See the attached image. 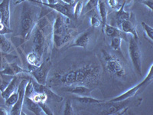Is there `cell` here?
I'll list each match as a JSON object with an SVG mask.
<instances>
[{
    "label": "cell",
    "mask_w": 153,
    "mask_h": 115,
    "mask_svg": "<svg viewBox=\"0 0 153 115\" xmlns=\"http://www.w3.org/2000/svg\"><path fill=\"white\" fill-rule=\"evenodd\" d=\"M102 75L100 65L88 63L71 68L68 71H60L50 79L51 85L69 86L82 84L91 87L99 84Z\"/></svg>",
    "instance_id": "cell-1"
},
{
    "label": "cell",
    "mask_w": 153,
    "mask_h": 115,
    "mask_svg": "<svg viewBox=\"0 0 153 115\" xmlns=\"http://www.w3.org/2000/svg\"><path fill=\"white\" fill-rule=\"evenodd\" d=\"M51 19L52 14L51 15L50 12L41 16L31 35L32 51L39 56L42 61L45 55H48L51 43L52 42V26L54 19L53 20Z\"/></svg>",
    "instance_id": "cell-2"
},
{
    "label": "cell",
    "mask_w": 153,
    "mask_h": 115,
    "mask_svg": "<svg viewBox=\"0 0 153 115\" xmlns=\"http://www.w3.org/2000/svg\"><path fill=\"white\" fill-rule=\"evenodd\" d=\"M42 7L38 4L28 2H23L20 17V25L17 36L21 38L23 44L30 38L31 32L35 28L37 22L41 17Z\"/></svg>",
    "instance_id": "cell-3"
},
{
    "label": "cell",
    "mask_w": 153,
    "mask_h": 115,
    "mask_svg": "<svg viewBox=\"0 0 153 115\" xmlns=\"http://www.w3.org/2000/svg\"><path fill=\"white\" fill-rule=\"evenodd\" d=\"M70 19L60 13L54 17L52 26V42L54 47L60 49L71 40L74 36L73 29L68 27Z\"/></svg>",
    "instance_id": "cell-4"
},
{
    "label": "cell",
    "mask_w": 153,
    "mask_h": 115,
    "mask_svg": "<svg viewBox=\"0 0 153 115\" xmlns=\"http://www.w3.org/2000/svg\"><path fill=\"white\" fill-rule=\"evenodd\" d=\"M101 53H102L105 71L115 78H124L126 75L125 67L118 58L116 57L112 53L108 52L107 51L104 49L101 51Z\"/></svg>",
    "instance_id": "cell-5"
},
{
    "label": "cell",
    "mask_w": 153,
    "mask_h": 115,
    "mask_svg": "<svg viewBox=\"0 0 153 115\" xmlns=\"http://www.w3.org/2000/svg\"><path fill=\"white\" fill-rule=\"evenodd\" d=\"M141 102L142 99L136 101V102H133L131 101V98L120 101H105L103 103H101L105 106V108L101 112V114H123L129 110L130 105H136L139 106Z\"/></svg>",
    "instance_id": "cell-6"
},
{
    "label": "cell",
    "mask_w": 153,
    "mask_h": 115,
    "mask_svg": "<svg viewBox=\"0 0 153 115\" xmlns=\"http://www.w3.org/2000/svg\"><path fill=\"white\" fill-rule=\"evenodd\" d=\"M129 54L134 69L139 75H142V53L139 48L138 39L132 36L129 38Z\"/></svg>",
    "instance_id": "cell-7"
},
{
    "label": "cell",
    "mask_w": 153,
    "mask_h": 115,
    "mask_svg": "<svg viewBox=\"0 0 153 115\" xmlns=\"http://www.w3.org/2000/svg\"><path fill=\"white\" fill-rule=\"evenodd\" d=\"M51 67H52V63L51 61L50 58H47L46 59L43 60L39 66L34 67L30 71L29 74L39 84L45 85L47 84L48 76Z\"/></svg>",
    "instance_id": "cell-8"
},
{
    "label": "cell",
    "mask_w": 153,
    "mask_h": 115,
    "mask_svg": "<svg viewBox=\"0 0 153 115\" xmlns=\"http://www.w3.org/2000/svg\"><path fill=\"white\" fill-rule=\"evenodd\" d=\"M152 66L153 65H151V66L149 68L148 74L146 75V78L143 80V81L140 82L139 84H136V86L132 87V88L129 89L128 91H126V92L123 93L122 94L117 96L116 98H113V99L110 100L108 101H123V100L129 99V98H133L134 96L136 95L138 93V91L140 90L141 87H143V86H147L148 84H149L152 81Z\"/></svg>",
    "instance_id": "cell-9"
},
{
    "label": "cell",
    "mask_w": 153,
    "mask_h": 115,
    "mask_svg": "<svg viewBox=\"0 0 153 115\" xmlns=\"http://www.w3.org/2000/svg\"><path fill=\"white\" fill-rule=\"evenodd\" d=\"M28 76H25V78L22 79L20 81V83L18 87V92H19V98H18L17 102L16 105H13L11 109V112L9 114L11 115H25L24 112H22V108L24 105V99H25V85L28 81Z\"/></svg>",
    "instance_id": "cell-10"
},
{
    "label": "cell",
    "mask_w": 153,
    "mask_h": 115,
    "mask_svg": "<svg viewBox=\"0 0 153 115\" xmlns=\"http://www.w3.org/2000/svg\"><path fill=\"white\" fill-rule=\"evenodd\" d=\"M41 5L50 8V9L57 12V13H60L65 17L68 18V19H74V5H67L62 2H58L55 4H48L43 2Z\"/></svg>",
    "instance_id": "cell-11"
},
{
    "label": "cell",
    "mask_w": 153,
    "mask_h": 115,
    "mask_svg": "<svg viewBox=\"0 0 153 115\" xmlns=\"http://www.w3.org/2000/svg\"><path fill=\"white\" fill-rule=\"evenodd\" d=\"M32 83H33L35 91H36V92L45 93L47 95V98L48 101H54V102H57V103H60V102H61L63 101V97H61V96L58 95L55 92H54L46 84L44 85V84H39L33 78H32Z\"/></svg>",
    "instance_id": "cell-12"
},
{
    "label": "cell",
    "mask_w": 153,
    "mask_h": 115,
    "mask_svg": "<svg viewBox=\"0 0 153 115\" xmlns=\"http://www.w3.org/2000/svg\"><path fill=\"white\" fill-rule=\"evenodd\" d=\"M120 28L126 33L131 35V36L136 39H139V34L136 29V16L132 12H131V16L129 19H126L121 23Z\"/></svg>",
    "instance_id": "cell-13"
},
{
    "label": "cell",
    "mask_w": 153,
    "mask_h": 115,
    "mask_svg": "<svg viewBox=\"0 0 153 115\" xmlns=\"http://www.w3.org/2000/svg\"><path fill=\"white\" fill-rule=\"evenodd\" d=\"M126 4V0H124L123 3L121 5L120 9H117L116 12H113V13L111 14V17L113 22V24H112V25H113V26H116L120 28L121 23L130 18L131 12H127L125 10Z\"/></svg>",
    "instance_id": "cell-14"
},
{
    "label": "cell",
    "mask_w": 153,
    "mask_h": 115,
    "mask_svg": "<svg viewBox=\"0 0 153 115\" xmlns=\"http://www.w3.org/2000/svg\"><path fill=\"white\" fill-rule=\"evenodd\" d=\"M60 90L65 91V92H69L76 94L77 96H91V92L92 91V89L91 87L82 85V84L62 86Z\"/></svg>",
    "instance_id": "cell-15"
},
{
    "label": "cell",
    "mask_w": 153,
    "mask_h": 115,
    "mask_svg": "<svg viewBox=\"0 0 153 115\" xmlns=\"http://www.w3.org/2000/svg\"><path fill=\"white\" fill-rule=\"evenodd\" d=\"M3 69L2 71H0V74L4 75H7V76H16L19 74L21 73H25L29 74L30 70L25 69V68H22L19 66L17 63H7L5 66L2 67Z\"/></svg>",
    "instance_id": "cell-16"
},
{
    "label": "cell",
    "mask_w": 153,
    "mask_h": 115,
    "mask_svg": "<svg viewBox=\"0 0 153 115\" xmlns=\"http://www.w3.org/2000/svg\"><path fill=\"white\" fill-rule=\"evenodd\" d=\"M91 30H87V31H84V32L80 33V35H77V36L74 38V40L73 41L71 45L68 48L79 47L86 49L88 47L90 42H91Z\"/></svg>",
    "instance_id": "cell-17"
},
{
    "label": "cell",
    "mask_w": 153,
    "mask_h": 115,
    "mask_svg": "<svg viewBox=\"0 0 153 115\" xmlns=\"http://www.w3.org/2000/svg\"><path fill=\"white\" fill-rule=\"evenodd\" d=\"M10 1L2 0L0 2V22L10 28Z\"/></svg>",
    "instance_id": "cell-18"
},
{
    "label": "cell",
    "mask_w": 153,
    "mask_h": 115,
    "mask_svg": "<svg viewBox=\"0 0 153 115\" xmlns=\"http://www.w3.org/2000/svg\"><path fill=\"white\" fill-rule=\"evenodd\" d=\"M103 31L106 34V36L110 37V38H113V37H119L121 38L123 40L126 41L128 42L129 41V34L126 33L120 29V28H117L116 26H113L112 25L106 24L105 25L104 28H103Z\"/></svg>",
    "instance_id": "cell-19"
},
{
    "label": "cell",
    "mask_w": 153,
    "mask_h": 115,
    "mask_svg": "<svg viewBox=\"0 0 153 115\" xmlns=\"http://www.w3.org/2000/svg\"><path fill=\"white\" fill-rule=\"evenodd\" d=\"M19 79H20V78L18 77L17 75L12 77L11 81H9V84H8V85L5 88V90L2 92H1V95H2V97L4 99L6 100L9 98V96L10 94H12L14 91H17L19 84L20 83Z\"/></svg>",
    "instance_id": "cell-20"
},
{
    "label": "cell",
    "mask_w": 153,
    "mask_h": 115,
    "mask_svg": "<svg viewBox=\"0 0 153 115\" xmlns=\"http://www.w3.org/2000/svg\"><path fill=\"white\" fill-rule=\"evenodd\" d=\"M97 8L99 9L100 16L101 22H102V29L103 30L105 25L107 24V18L109 14H108V9L107 4L104 0H99L98 2Z\"/></svg>",
    "instance_id": "cell-21"
},
{
    "label": "cell",
    "mask_w": 153,
    "mask_h": 115,
    "mask_svg": "<svg viewBox=\"0 0 153 115\" xmlns=\"http://www.w3.org/2000/svg\"><path fill=\"white\" fill-rule=\"evenodd\" d=\"M24 105L26 107L27 109L30 111H31L34 114L36 115H41L42 114L43 111H42V108H41L40 105L34 102L30 98H27V97H25L24 99Z\"/></svg>",
    "instance_id": "cell-22"
},
{
    "label": "cell",
    "mask_w": 153,
    "mask_h": 115,
    "mask_svg": "<svg viewBox=\"0 0 153 115\" xmlns=\"http://www.w3.org/2000/svg\"><path fill=\"white\" fill-rule=\"evenodd\" d=\"M76 101L82 105H100L101 103L105 102L104 100L97 99L91 97V96H75L74 98Z\"/></svg>",
    "instance_id": "cell-23"
},
{
    "label": "cell",
    "mask_w": 153,
    "mask_h": 115,
    "mask_svg": "<svg viewBox=\"0 0 153 115\" xmlns=\"http://www.w3.org/2000/svg\"><path fill=\"white\" fill-rule=\"evenodd\" d=\"M12 42L5 38V35L0 34V50L5 53H9L13 50Z\"/></svg>",
    "instance_id": "cell-24"
},
{
    "label": "cell",
    "mask_w": 153,
    "mask_h": 115,
    "mask_svg": "<svg viewBox=\"0 0 153 115\" xmlns=\"http://www.w3.org/2000/svg\"><path fill=\"white\" fill-rule=\"evenodd\" d=\"M26 60L30 66L31 67H38L42 64V60L41 59L39 56L36 53L32 51L30 53H28V55L26 56Z\"/></svg>",
    "instance_id": "cell-25"
},
{
    "label": "cell",
    "mask_w": 153,
    "mask_h": 115,
    "mask_svg": "<svg viewBox=\"0 0 153 115\" xmlns=\"http://www.w3.org/2000/svg\"><path fill=\"white\" fill-rule=\"evenodd\" d=\"M142 27L143 28V31H144V35L147 39L150 42V43L152 45L153 44V28L149 25L148 24H146L145 22H142L141 23Z\"/></svg>",
    "instance_id": "cell-26"
},
{
    "label": "cell",
    "mask_w": 153,
    "mask_h": 115,
    "mask_svg": "<svg viewBox=\"0 0 153 115\" xmlns=\"http://www.w3.org/2000/svg\"><path fill=\"white\" fill-rule=\"evenodd\" d=\"M32 101L34 102L37 104H42V103H45L46 101H48V98H47V95H46L45 93H42V92H35L32 94V95L30 97Z\"/></svg>",
    "instance_id": "cell-27"
},
{
    "label": "cell",
    "mask_w": 153,
    "mask_h": 115,
    "mask_svg": "<svg viewBox=\"0 0 153 115\" xmlns=\"http://www.w3.org/2000/svg\"><path fill=\"white\" fill-rule=\"evenodd\" d=\"M84 0H77V2L74 4V19H78L84 9Z\"/></svg>",
    "instance_id": "cell-28"
},
{
    "label": "cell",
    "mask_w": 153,
    "mask_h": 115,
    "mask_svg": "<svg viewBox=\"0 0 153 115\" xmlns=\"http://www.w3.org/2000/svg\"><path fill=\"white\" fill-rule=\"evenodd\" d=\"M98 2H99V0H88L87 4L84 5L83 12L86 14V13H88V12L95 10V9L97 8Z\"/></svg>",
    "instance_id": "cell-29"
},
{
    "label": "cell",
    "mask_w": 153,
    "mask_h": 115,
    "mask_svg": "<svg viewBox=\"0 0 153 115\" xmlns=\"http://www.w3.org/2000/svg\"><path fill=\"white\" fill-rule=\"evenodd\" d=\"M18 98H19V92L17 91H14L12 94L9 96V98L5 100V106L8 107V108H12L13 105H16V103L17 102Z\"/></svg>",
    "instance_id": "cell-30"
},
{
    "label": "cell",
    "mask_w": 153,
    "mask_h": 115,
    "mask_svg": "<svg viewBox=\"0 0 153 115\" xmlns=\"http://www.w3.org/2000/svg\"><path fill=\"white\" fill-rule=\"evenodd\" d=\"M34 92H35V88H34L33 83H32V78L28 77V81H27L25 88V97L30 98Z\"/></svg>",
    "instance_id": "cell-31"
},
{
    "label": "cell",
    "mask_w": 153,
    "mask_h": 115,
    "mask_svg": "<svg viewBox=\"0 0 153 115\" xmlns=\"http://www.w3.org/2000/svg\"><path fill=\"white\" fill-rule=\"evenodd\" d=\"M123 39L119 37H113L112 38L110 42V47L113 50L120 52L121 51V46H122Z\"/></svg>",
    "instance_id": "cell-32"
},
{
    "label": "cell",
    "mask_w": 153,
    "mask_h": 115,
    "mask_svg": "<svg viewBox=\"0 0 153 115\" xmlns=\"http://www.w3.org/2000/svg\"><path fill=\"white\" fill-rule=\"evenodd\" d=\"M12 77L0 74V91L1 92H2L5 90V88L8 85Z\"/></svg>",
    "instance_id": "cell-33"
},
{
    "label": "cell",
    "mask_w": 153,
    "mask_h": 115,
    "mask_svg": "<svg viewBox=\"0 0 153 115\" xmlns=\"http://www.w3.org/2000/svg\"><path fill=\"white\" fill-rule=\"evenodd\" d=\"M63 114L65 115L74 114V108L73 106H72L71 100H68V101L65 102V108H64V112H63Z\"/></svg>",
    "instance_id": "cell-34"
},
{
    "label": "cell",
    "mask_w": 153,
    "mask_h": 115,
    "mask_svg": "<svg viewBox=\"0 0 153 115\" xmlns=\"http://www.w3.org/2000/svg\"><path fill=\"white\" fill-rule=\"evenodd\" d=\"M90 19H91V25L92 28H98L102 25L101 19L98 17L97 14H93L90 17Z\"/></svg>",
    "instance_id": "cell-35"
},
{
    "label": "cell",
    "mask_w": 153,
    "mask_h": 115,
    "mask_svg": "<svg viewBox=\"0 0 153 115\" xmlns=\"http://www.w3.org/2000/svg\"><path fill=\"white\" fill-rule=\"evenodd\" d=\"M38 105H40L41 108H42V111H43V113L45 114L46 115H54V112L52 111V110L50 108H49L48 105L45 103H42V104H38Z\"/></svg>",
    "instance_id": "cell-36"
},
{
    "label": "cell",
    "mask_w": 153,
    "mask_h": 115,
    "mask_svg": "<svg viewBox=\"0 0 153 115\" xmlns=\"http://www.w3.org/2000/svg\"><path fill=\"white\" fill-rule=\"evenodd\" d=\"M106 4L112 9H117V10L120 9V6H121V5L120 4V2H119V0H107Z\"/></svg>",
    "instance_id": "cell-37"
},
{
    "label": "cell",
    "mask_w": 153,
    "mask_h": 115,
    "mask_svg": "<svg viewBox=\"0 0 153 115\" xmlns=\"http://www.w3.org/2000/svg\"><path fill=\"white\" fill-rule=\"evenodd\" d=\"M12 30L10 28H8L6 25L3 24V23L0 22V34L2 35H5V34L12 33Z\"/></svg>",
    "instance_id": "cell-38"
},
{
    "label": "cell",
    "mask_w": 153,
    "mask_h": 115,
    "mask_svg": "<svg viewBox=\"0 0 153 115\" xmlns=\"http://www.w3.org/2000/svg\"><path fill=\"white\" fill-rule=\"evenodd\" d=\"M142 4L146 6L150 10V12H152L153 10V2L152 0H143Z\"/></svg>",
    "instance_id": "cell-39"
},
{
    "label": "cell",
    "mask_w": 153,
    "mask_h": 115,
    "mask_svg": "<svg viewBox=\"0 0 153 115\" xmlns=\"http://www.w3.org/2000/svg\"><path fill=\"white\" fill-rule=\"evenodd\" d=\"M25 1H28V2H32V3L35 4H38V5H41L42 3H43V0H16V4H20L23 2H25Z\"/></svg>",
    "instance_id": "cell-40"
},
{
    "label": "cell",
    "mask_w": 153,
    "mask_h": 115,
    "mask_svg": "<svg viewBox=\"0 0 153 115\" xmlns=\"http://www.w3.org/2000/svg\"><path fill=\"white\" fill-rule=\"evenodd\" d=\"M64 3L67 4V5H74L76 2H77V0H60Z\"/></svg>",
    "instance_id": "cell-41"
},
{
    "label": "cell",
    "mask_w": 153,
    "mask_h": 115,
    "mask_svg": "<svg viewBox=\"0 0 153 115\" xmlns=\"http://www.w3.org/2000/svg\"><path fill=\"white\" fill-rule=\"evenodd\" d=\"M6 54L7 53H5L3 52H2V51L0 50V68H2L3 67V58L4 56L6 55Z\"/></svg>",
    "instance_id": "cell-42"
},
{
    "label": "cell",
    "mask_w": 153,
    "mask_h": 115,
    "mask_svg": "<svg viewBox=\"0 0 153 115\" xmlns=\"http://www.w3.org/2000/svg\"><path fill=\"white\" fill-rule=\"evenodd\" d=\"M9 113L5 108L0 107V115H9Z\"/></svg>",
    "instance_id": "cell-43"
},
{
    "label": "cell",
    "mask_w": 153,
    "mask_h": 115,
    "mask_svg": "<svg viewBox=\"0 0 153 115\" xmlns=\"http://www.w3.org/2000/svg\"><path fill=\"white\" fill-rule=\"evenodd\" d=\"M48 2L47 3L48 4H55L57 3V2H58L60 1V0H47Z\"/></svg>",
    "instance_id": "cell-44"
},
{
    "label": "cell",
    "mask_w": 153,
    "mask_h": 115,
    "mask_svg": "<svg viewBox=\"0 0 153 115\" xmlns=\"http://www.w3.org/2000/svg\"><path fill=\"white\" fill-rule=\"evenodd\" d=\"M135 0H126V3H130V2H133Z\"/></svg>",
    "instance_id": "cell-45"
}]
</instances>
